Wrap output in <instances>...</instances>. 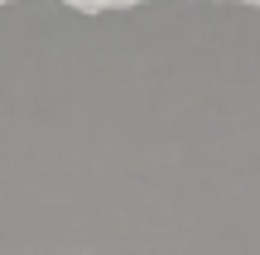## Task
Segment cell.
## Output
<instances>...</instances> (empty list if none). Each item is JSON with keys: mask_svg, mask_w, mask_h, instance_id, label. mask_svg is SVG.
Segmentation results:
<instances>
[]
</instances>
